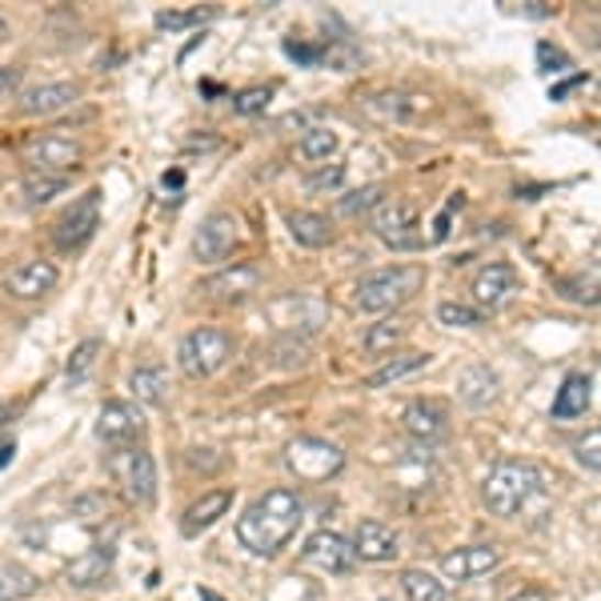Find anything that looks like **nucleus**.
Returning <instances> with one entry per match:
<instances>
[{"label":"nucleus","instance_id":"393cba45","mask_svg":"<svg viewBox=\"0 0 601 601\" xmlns=\"http://www.w3.org/2000/svg\"><path fill=\"white\" fill-rule=\"evenodd\" d=\"M289 233H293V241L305 245V249H325L333 241L330 216H321V213H289Z\"/></svg>","mask_w":601,"mask_h":601},{"label":"nucleus","instance_id":"f8f14e48","mask_svg":"<svg viewBox=\"0 0 601 601\" xmlns=\"http://www.w3.org/2000/svg\"><path fill=\"white\" fill-rule=\"evenodd\" d=\"M301 561H305V566H318L321 574H349L353 561H357V554H353V545L345 542L341 534L321 530V534H313L305 542V549H301Z\"/></svg>","mask_w":601,"mask_h":601},{"label":"nucleus","instance_id":"39448f33","mask_svg":"<svg viewBox=\"0 0 601 601\" xmlns=\"http://www.w3.org/2000/svg\"><path fill=\"white\" fill-rule=\"evenodd\" d=\"M109 474L125 486V493L133 501H141V505H148V501L157 498V461H153V454L148 449H141V445H121L113 457H109Z\"/></svg>","mask_w":601,"mask_h":601},{"label":"nucleus","instance_id":"a211bd4d","mask_svg":"<svg viewBox=\"0 0 601 601\" xmlns=\"http://www.w3.org/2000/svg\"><path fill=\"white\" fill-rule=\"evenodd\" d=\"M353 554L361 557V561H374V566L393 561V557L401 554L398 534H393L386 522H361L357 525V534H353Z\"/></svg>","mask_w":601,"mask_h":601},{"label":"nucleus","instance_id":"f704fd0d","mask_svg":"<svg viewBox=\"0 0 601 601\" xmlns=\"http://www.w3.org/2000/svg\"><path fill=\"white\" fill-rule=\"evenodd\" d=\"M269 101H272L269 85H253V89H245V92H237V97H233V109H237L241 116H257V113H265V109H269Z\"/></svg>","mask_w":601,"mask_h":601},{"label":"nucleus","instance_id":"ea45409f","mask_svg":"<svg viewBox=\"0 0 601 601\" xmlns=\"http://www.w3.org/2000/svg\"><path fill=\"white\" fill-rule=\"evenodd\" d=\"M345 181V165H330V169H321L318 177H309V193H321V189H337Z\"/></svg>","mask_w":601,"mask_h":601},{"label":"nucleus","instance_id":"2f4dec72","mask_svg":"<svg viewBox=\"0 0 601 601\" xmlns=\"http://www.w3.org/2000/svg\"><path fill=\"white\" fill-rule=\"evenodd\" d=\"M65 189H68L65 177H41V172H29V177H24V201L29 204H45L65 193Z\"/></svg>","mask_w":601,"mask_h":601},{"label":"nucleus","instance_id":"423d86ee","mask_svg":"<svg viewBox=\"0 0 601 601\" xmlns=\"http://www.w3.org/2000/svg\"><path fill=\"white\" fill-rule=\"evenodd\" d=\"M285 466L293 469L301 481H330L345 469V454L325 437H297L285 454Z\"/></svg>","mask_w":601,"mask_h":601},{"label":"nucleus","instance_id":"9b49d317","mask_svg":"<svg viewBox=\"0 0 601 601\" xmlns=\"http://www.w3.org/2000/svg\"><path fill=\"white\" fill-rule=\"evenodd\" d=\"M145 433V413L133 401H109L97 413V437L109 445H129Z\"/></svg>","mask_w":601,"mask_h":601},{"label":"nucleus","instance_id":"72a5a7b5","mask_svg":"<svg viewBox=\"0 0 601 601\" xmlns=\"http://www.w3.org/2000/svg\"><path fill=\"white\" fill-rule=\"evenodd\" d=\"M97 353H101V341L89 337L80 341L77 349H73V357H68V381H85L92 369V361H97Z\"/></svg>","mask_w":601,"mask_h":601},{"label":"nucleus","instance_id":"c85d7f7f","mask_svg":"<svg viewBox=\"0 0 601 601\" xmlns=\"http://www.w3.org/2000/svg\"><path fill=\"white\" fill-rule=\"evenodd\" d=\"M401 586H405L409 601H445V586L433 574H425V569H405Z\"/></svg>","mask_w":601,"mask_h":601},{"label":"nucleus","instance_id":"7ed1b4c3","mask_svg":"<svg viewBox=\"0 0 601 601\" xmlns=\"http://www.w3.org/2000/svg\"><path fill=\"white\" fill-rule=\"evenodd\" d=\"M421 285H425V269H421V265H393V269L369 272V277L357 285V305H361L365 313H389V309L405 305Z\"/></svg>","mask_w":601,"mask_h":601},{"label":"nucleus","instance_id":"4be33fe9","mask_svg":"<svg viewBox=\"0 0 601 601\" xmlns=\"http://www.w3.org/2000/svg\"><path fill=\"white\" fill-rule=\"evenodd\" d=\"M593 401V377L590 374H569L561 381L554 398V418L557 421H574V418H586V409Z\"/></svg>","mask_w":601,"mask_h":601},{"label":"nucleus","instance_id":"0eeeda50","mask_svg":"<svg viewBox=\"0 0 601 601\" xmlns=\"http://www.w3.org/2000/svg\"><path fill=\"white\" fill-rule=\"evenodd\" d=\"M374 229L389 249H421L425 245V237L418 233V204L398 201V197H386V201L377 204Z\"/></svg>","mask_w":601,"mask_h":601},{"label":"nucleus","instance_id":"49530a36","mask_svg":"<svg viewBox=\"0 0 601 601\" xmlns=\"http://www.w3.org/2000/svg\"><path fill=\"white\" fill-rule=\"evenodd\" d=\"M578 85H586V77H574V80H566V85H557V89H554V101H561V97H566L569 89H578Z\"/></svg>","mask_w":601,"mask_h":601},{"label":"nucleus","instance_id":"aec40b11","mask_svg":"<svg viewBox=\"0 0 601 601\" xmlns=\"http://www.w3.org/2000/svg\"><path fill=\"white\" fill-rule=\"evenodd\" d=\"M77 85H65V80H53V85H36V89L24 92L21 101V113L24 116H53V113H65L77 104Z\"/></svg>","mask_w":601,"mask_h":601},{"label":"nucleus","instance_id":"e433bc0d","mask_svg":"<svg viewBox=\"0 0 601 601\" xmlns=\"http://www.w3.org/2000/svg\"><path fill=\"white\" fill-rule=\"evenodd\" d=\"M386 201V189L381 185H369V189H361V193L345 197V213H369V209H377V204Z\"/></svg>","mask_w":601,"mask_h":601},{"label":"nucleus","instance_id":"f3484780","mask_svg":"<svg viewBox=\"0 0 601 601\" xmlns=\"http://www.w3.org/2000/svg\"><path fill=\"white\" fill-rule=\"evenodd\" d=\"M501 561V549L498 545H469V549H457V554H445L442 557V574L449 581H469V578H481L489 569Z\"/></svg>","mask_w":601,"mask_h":601},{"label":"nucleus","instance_id":"f257e3e1","mask_svg":"<svg viewBox=\"0 0 601 601\" xmlns=\"http://www.w3.org/2000/svg\"><path fill=\"white\" fill-rule=\"evenodd\" d=\"M305 517V505L297 498V489H269L241 513L237 542L249 549L253 557H277L297 534V525Z\"/></svg>","mask_w":601,"mask_h":601},{"label":"nucleus","instance_id":"dca6fc26","mask_svg":"<svg viewBox=\"0 0 601 601\" xmlns=\"http://www.w3.org/2000/svg\"><path fill=\"white\" fill-rule=\"evenodd\" d=\"M201 289L213 297V301H245L249 293L261 289V269H257V265H233V269L213 272Z\"/></svg>","mask_w":601,"mask_h":601},{"label":"nucleus","instance_id":"864d4df0","mask_svg":"<svg viewBox=\"0 0 601 601\" xmlns=\"http://www.w3.org/2000/svg\"><path fill=\"white\" fill-rule=\"evenodd\" d=\"M4 36H9V24H4V21H0V41H4Z\"/></svg>","mask_w":601,"mask_h":601},{"label":"nucleus","instance_id":"a18cd8bd","mask_svg":"<svg viewBox=\"0 0 601 601\" xmlns=\"http://www.w3.org/2000/svg\"><path fill=\"white\" fill-rule=\"evenodd\" d=\"M522 12H525V16H549L554 9H549V4H537V0H530V4H522Z\"/></svg>","mask_w":601,"mask_h":601},{"label":"nucleus","instance_id":"5701e85b","mask_svg":"<svg viewBox=\"0 0 601 601\" xmlns=\"http://www.w3.org/2000/svg\"><path fill=\"white\" fill-rule=\"evenodd\" d=\"M229 505H233V489H213V493H204V498L197 501V505H189V510H185L181 530L189 537H197L201 530H209V525H213L216 517H225Z\"/></svg>","mask_w":601,"mask_h":601},{"label":"nucleus","instance_id":"c9c22d12","mask_svg":"<svg viewBox=\"0 0 601 601\" xmlns=\"http://www.w3.org/2000/svg\"><path fill=\"white\" fill-rule=\"evenodd\" d=\"M401 337H405V325H398V321H386V325H374V330L365 333V349H369V353H386V349H393Z\"/></svg>","mask_w":601,"mask_h":601},{"label":"nucleus","instance_id":"8fccbe9b","mask_svg":"<svg viewBox=\"0 0 601 601\" xmlns=\"http://www.w3.org/2000/svg\"><path fill=\"white\" fill-rule=\"evenodd\" d=\"M181 181H185V177H181V172H177V169L165 172V189H169V185H172V189H177V185H181Z\"/></svg>","mask_w":601,"mask_h":601},{"label":"nucleus","instance_id":"603ef678","mask_svg":"<svg viewBox=\"0 0 601 601\" xmlns=\"http://www.w3.org/2000/svg\"><path fill=\"white\" fill-rule=\"evenodd\" d=\"M9 418H12V405H0V425H4Z\"/></svg>","mask_w":601,"mask_h":601},{"label":"nucleus","instance_id":"c756f323","mask_svg":"<svg viewBox=\"0 0 601 601\" xmlns=\"http://www.w3.org/2000/svg\"><path fill=\"white\" fill-rule=\"evenodd\" d=\"M301 160H330L337 153V133L333 129H305V136L297 141Z\"/></svg>","mask_w":601,"mask_h":601},{"label":"nucleus","instance_id":"bb28decb","mask_svg":"<svg viewBox=\"0 0 601 601\" xmlns=\"http://www.w3.org/2000/svg\"><path fill=\"white\" fill-rule=\"evenodd\" d=\"M36 574L33 569L16 566V561H9V566H0V601H24L36 593Z\"/></svg>","mask_w":601,"mask_h":601},{"label":"nucleus","instance_id":"de8ad7c7","mask_svg":"<svg viewBox=\"0 0 601 601\" xmlns=\"http://www.w3.org/2000/svg\"><path fill=\"white\" fill-rule=\"evenodd\" d=\"M445 233H449V213L437 216V225H433V241H445Z\"/></svg>","mask_w":601,"mask_h":601},{"label":"nucleus","instance_id":"473e14b6","mask_svg":"<svg viewBox=\"0 0 601 601\" xmlns=\"http://www.w3.org/2000/svg\"><path fill=\"white\" fill-rule=\"evenodd\" d=\"M437 321L449 330H474V325H481V313L474 305H461V301H445V305H437Z\"/></svg>","mask_w":601,"mask_h":601},{"label":"nucleus","instance_id":"412c9836","mask_svg":"<svg viewBox=\"0 0 601 601\" xmlns=\"http://www.w3.org/2000/svg\"><path fill=\"white\" fill-rule=\"evenodd\" d=\"M369 109L386 121H421L425 113H433V101L421 92H377Z\"/></svg>","mask_w":601,"mask_h":601},{"label":"nucleus","instance_id":"6ab92c4d","mask_svg":"<svg viewBox=\"0 0 601 601\" xmlns=\"http://www.w3.org/2000/svg\"><path fill=\"white\" fill-rule=\"evenodd\" d=\"M113 545H92L85 549L80 557H73L65 569V581L68 586H77V590H89V586H101L109 578V569H113Z\"/></svg>","mask_w":601,"mask_h":601},{"label":"nucleus","instance_id":"c03bdc74","mask_svg":"<svg viewBox=\"0 0 601 601\" xmlns=\"http://www.w3.org/2000/svg\"><path fill=\"white\" fill-rule=\"evenodd\" d=\"M16 85H21V73H16V68L0 65V101H4V97H12V92H16Z\"/></svg>","mask_w":601,"mask_h":601},{"label":"nucleus","instance_id":"79ce46f5","mask_svg":"<svg viewBox=\"0 0 601 601\" xmlns=\"http://www.w3.org/2000/svg\"><path fill=\"white\" fill-rule=\"evenodd\" d=\"M285 53L297 60V65H321V48L318 45H301V41H285Z\"/></svg>","mask_w":601,"mask_h":601},{"label":"nucleus","instance_id":"7c9ffc66","mask_svg":"<svg viewBox=\"0 0 601 601\" xmlns=\"http://www.w3.org/2000/svg\"><path fill=\"white\" fill-rule=\"evenodd\" d=\"M213 16V9H165L157 12V29L160 33H181V29H193V24H204Z\"/></svg>","mask_w":601,"mask_h":601},{"label":"nucleus","instance_id":"cd10ccee","mask_svg":"<svg viewBox=\"0 0 601 601\" xmlns=\"http://www.w3.org/2000/svg\"><path fill=\"white\" fill-rule=\"evenodd\" d=\"M165 389H169V377H165L160 365H141V369H133V393L141 401L160 405V401H165Z\"/></svg>","mask_w":601,"mask_h":601},{"label":"nucleus","instance_id":"09e8293b","mask_svg":"<svg viewBox=\"0 0 601 601\" xmlns=\"http://www.w3.org/2000/svg\"><path fill=\"white\" fill-rule=\"evenodd\" d=\"M513 601H545V593L542 590H522Z\"/></svg>","mask_w":601,"mask_h":601},{"label":"nucleus","instance_id":"20e7f679","mask_svg":"<svg viewBox=\"0 0 601 601\" xmlns=\"http://www.w3.org/2000/svg\"><path fill=\"white\" fill-rule=\"evenodd\" d=\"M229 357H233V337L221 330H193L177 349V361L189 377H213L216 369H225Z\"/></svg>","mask_w":601,"mask_h":601},{"label":"nucleus","instance_id":"58836bf2","mask_svg":"<svg viewBox=\"0 0 601 601\" xmlns=\"http://www.w3.org/2000/svg\"><path fill=\"white\" fill-rule=\"evenodd\" d=\"M537 65H542V73H561V68H569V57L561 48L549 45V41H542L537 45Z\"/></svg>","mask_w":601,"mask_h":601},{"label":"nucleus","instance_id":"a878e982","mask_svg":"<svg viewBox=\"0 0 601 601\" xmlns=\"http://www.w3.org/2000/svg\"><path fill=\"white\" fill-rule=\"evenodd\" d=\"M430 365V353H401V357H389L381 369H374V374L365 377V386L369 389H381V386H393V381H401V377L418 374V369H425Z\"/></svg>","mask_w":601,"mask_h":601},{"label":"nucleus","instance_id":"6e6552de","mask_svg":"<svg viewBox=\"0 0 601 601\" xmlns=\"http://www.w3.org/2000/svg\"><path fill=\"white\" fill-rule=\"evenodd\" d=\"M97 225H101V189H89V193L77 197V201L57 216L53 241H57L60 249H80V245L97 233Z\"/></svg>","mask_w":601,"mask_h":601},{"label":"nucleus","instance_id":"37998d69","mask_svg":"<svg viewBox=\"0 0 601 601\" xmlns=\"http://www.w3.org/2000/svg\"><path fill=\"white\" fill-rule=\"evenodd\" d=\"M109 510V498L104 493H89V498L73 501V513H80V517H89V513H104Z\"/></svg>","mask_w":601,"mask_h":601},{"label":"nucleus","instance_id":"2eb2a0df","mask_svg":"<svg viewBox=\"0 0 601 601\" xmlns=\"http://www.w3.org/2000/svg\"><path fill=\"white\" fill-rule=\"evenodd\" d=\"M57 281H60V272L53 261H24L4 277V293L21 297V301H33V297H45Z\"/></svg>","mask_w":601,"mask_h":601},{"label":"nucleus","instance_id":"9d476101","mask_svg":"<svg viewBox=\"0 0 601 601\" xmlns=\"http://www.w3.org/2000/svg\"><path fill=\"white\" fill-rule=\"evenodd\" d=\"M241 241V225L233 213H209L201 221L193 237V257L197 261H225L233 245Z\"/></svg>","mask_w":601,"mask_h":601},{"label":"nucleus","instance_id":"b1692460","mask_svg":"<svg viewBox=\"0 0 601 601\" xmlns=\"http://www.w3.org/2000/svg\"><path fill=\"white\" fill-rule=\"evenodd\" d=\"M457 393L474 409L489 405V401L498 398V374H493L489 365H469V369H461V377H457Z\"/></svg>","mask_w":601,"mask_h":601},{"label":"nucleus","instance_id":"4468645a","mask_svg":"<svg viewBox=\"0 0 601 601\" xmlns=\"http://www.w3.org/2000/svg\"><path fill=\"white\" fill-rule=\"evenodd\" d=\"M405 430L409 437H418L421 445L442 442V437H449V405L433 398L413 401V405L405 409Z\"/></svg>","mask_w":601,"mask_h":601},{"label":"nucleus","instance_id":"f03ea898","mask_svg":"<svg viewBox=\"0 0 601 601\" xmlns=\"http://www.w3.org/2000/svg\"><path fill=\"white\" fill-rule=\"evenodd\" d=\"M537 493H542V474H537L534 461H498L493 474L486 477V489H481L489 513H498V517L522 513Z\"/></svg>","mask_w":601,"mask_h":601},{"label":"nucleus","instance_id":"a19ab883","mask_svg":"<svg viewBox=\"0 0 601 601\" xmlns=\"http://www.w3.org/2000/svg\"><path fill=\"white\" fill-rule=\"evenodd\" d=\"M598 449H601V433L593 430L590 437H586V442L578 445V461H581V466H586V469H590V474H598V469H601Z\"/></svg>","mask_w":601,"mask_h":601},{"label":"nucleus","instance_id":"ddd939ff","mask_svg":"<svg viewBox=\"0 0 601 601\" xmlns=\"http://www.w3.org/2000/svg\"><path fill=\"white\" fill-rule=\"evenodd\" d=\"M517 293V269L505 261H493L474 277V301L477 313H489V309H501L510 297Z\"/></svg>","mask_w":601,"mask_h":601},{"label":"nucleus","instance_id":"3c124183","mask_svg":"<svg viewBox=\"0 0 601 601\" xmlns=\"http://www.w3.org/2000/svg\"><path fill=\"white\" fill-rule=\"evenodd\" d=\"M9 461H12V442L0 445V466H9Z\"/></svg>","mask_w":601,"mask_h":601},{"label":"nucleus","instance_id":"4c0bfd02","mask_svg":"<svg viewBox=\"0 0 601 601\" xmlns=\"http://www.w3.org/2000/svg\"><path fill=\"white\" fill-rule=\"evenodd\" d=\"M321 65L337 68V73H349V68H357V53H353L349 45H325L321 48Z\"/></svg>","mask_w":601,"mask_h":601},{"label":"nucleus","instance_id":"1a4fd4ad","mask_svg":"<svg viewBox=\"0 0 601 601\" xmlns=\"http://www.w3.org/2000/svg\"><path fill=\"white\" fill-rule=\"evenodd\" d=\"M29 165H33L41 177H65L80 165V145L65 133H48L41 141L29 145Z\"/></svg>","mask_w":601,"mask_h":601}]
</instances>
